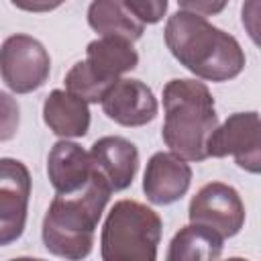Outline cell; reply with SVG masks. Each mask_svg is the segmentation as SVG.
Instances as JSON below:
<instances>
[{"label": "cell", "mask_w": 261, "mask_h": 261, "mask_svg": "<svg viewBox=\"0 0 261 261\" xmlns=\"http://www.w3.org/2000/svg\"><path fill=\"white\" fill-rule=\"evenodd\" d=\"M163 37L171 55L200 80L228 82L245 69V51L239 41L200 14L186 10L171 14Z\"/></svg>", "instance_id": "obj_1"}, {"label": "cell", "mask_w": 261, "mask_h": 261, "mask_svg": "<svg viewBox=\"0 0 261 261\" xmlns=\"http://www.w3.org/2000/svg\"><path fill=\"white\" fill-rule=\"evenodd\" d=\"M110 194L112 190L96 173L82 190L57 194L49 204L41 226L45 249L63 259L88 257Z\"/></svg>", "instance_id": "obj_2"}, {"label": "cell", "mask_w": 261, "mask_h": 261, "mask_svg": "<svg viewBox=\"0 0 261 261\" xmlns=\"http://www.w3.org/2000/svg\"><path fill=\"white\" fill-rule=\"evenodd\" d=\"M163 143L186 161L208 159V139L218 126L214 98L204 82L169 80L163 88Z\"/></svg>", "instance_id": "obj_3"}, {"label": "cell", "mask_w": 261, "mask_h": 261, "mask_svg": "<svg viewBox=\"0 0 261 261\" xmlns=\"http://www.w3.org/2000/svg\"><path fill=\"white\" fill-rule=\"evenodd\" d=\"M161 230L163 222L153 208L118 200L104 220L100 255L104 261H155Z\"/></svg>", "instance_id": "obj_4"}, {"label": "cell", "mask_w": 261, "mask_h": 261, "mask_svg": "<svg viewBox=\"0 0 261 261\" xmlns=\"http://www.w3.org/2000/svg\"><path fill=\"white\" fill-rule=\"evenodd\" d=\"M51 71V57L41 41L31 35L16 33L4 39L0 51L2 82L14 94L39 90Z\"/></svg>", "instance_id": "obj_5"}, {"label": "cell", "mask_w": 261, "mask_h": 261, "mask_svg": "<svg viewBox=\"0 0 261 261\" xmlns=\"http://www.w3.org/2000/svg\"><path fill=\"white\" fill-rule=\"evenodd\" d=\"M234 157V163L261 173V116L257 112H234L216 126L208 139V157Z\"/></svg>", "instance_id": "obj_6"}, {"label": "cell", "mask_w": 261, "mask_h": 261, "mask_svg": "<svg viewBox=\"0 0 261 261\" xmlns=\"http://www.w3.org/2000/svg\"><path fill=\"white\" fill-rule=\"evenodd\" d=\"M188 216L190 222L208 226L222 239H230L239 234L245 224V204L232 186L210 181L190 200Z\"/></svg>", "instance_id": "obj_7"}, {"label": "cell", "mask_w": 261, "mask_h": 261, "mask_svg": "<svg viewBox=\"0 0 261 261\" xmlns=\"http://www.w3.org/2000/svg\"><path fill=\"white\" fill-rule=\"evenodd\" d=\"M31 196V173L27 165L12 157L0 161V245L14 243L27 226Z\"/></svg>", "instance_id": "obj_8"}, {"label": "cell", "mask_w": 261, "mask_h": 261, "mask_svg": "<svg viewBox=\"0 0 261 261\" xmlns=\"http://www.w3.org/2000/svg\"><path fill=\"white\" fill-rule=\"evenodd\" d=\"M192 184V167L173 151L155 153L143 175V192L151 204L169 206L177 202Z\"/></svg>", "instance_id": "obj_9"}, {"label": "cell", "mask_w": 261, "mask_h": 261, "mask_svg": "<svg viewBox=\"0 0 261 261\" xmlns=\"http://www.w3.org/2000/svg\"><path fill=\"white\" fill-rule=\"evenodd\" d=\"M104 114L120 126H145L157 116V98L141 80L122 77L102 98Z\"/></svg>", "instance_id": "obj_10"}, {"label": "cell", "mask_w": 261, "mask_h": 261, "mask_svg": "<svg viewBox=\"0 0 261 261\" xmlns=\"http://www.w3.org/2000/svg\"><path fill=\"white\" fill-rule=\"evenodd\" d=\"M94 173L106 181L112 192L126 190L139 169V151L124 137H102L90 149Z\"/></svg>", "instance_id": "obj_11"}, {"label": "cell", "mask_w": 261, "mask_h": 261, "mask_svg": "<svg viewBox=\"0 0 261 261\" xmlns=\"http://www.w3.org/2000/svg\"><path fill=\"white\" fill-rule=\"evenodd\" d=\"M47 175L57 194L82 190L94 177L90 151L71 141H57L47 155Z\"/></svg>", "instance_id": "obj_12"}, {"label": "cell", "mask_w": 261, "mask_h": 261, "mask_svg": "<svg viewBox=\"0 0 261 261\" xmlns=\"http://www.w3.org/2000/svg\"><path fill=\"white\" fill-rule=\"evenodd\" d=\"M43 120L53 135L77 139L90 128V108L84 98L69 90H53L43 102Z\"/></svg>", "instance_id": "obj_13"}, {"label": "cell", "mask_w": 261, "mask_h": 261, "mask_svg": "<svg viewBox=\"0 0 261 261\" xmlns=\"http://www.w3.org/2000/svg\"><path fill=\"white\" fill-rule=\"evenodd\" d=\"M86 61L104 77L120 80L122 73L139 65V53L133 47V41L124 37H100L88 43Z\"/></svg>", "instance_id": "obj_14"}, {"label": "cell", "mask_w": 261, "mask_h": 261, "mask_svg": "<svg viewBox=\"0 0 261 261\" xmlns=\"http://www.w3.org/2000/svg\"><path fill=\"white\" fill-rule=\"evenodd\" d=\"M88 24L100 37H124L133 43L145 31V24L130 12L124 0H92L88 6Z\"/></svg>", "instance_id": "obj_15"}, {"label": "cell", "mask_w": 261, "mask_h": 261, "mask_svg": "<svg viewBox=\"0 0 261 261\" xmlns=\"http://www.w3.org/2000/svg\"><path fill=\"white\" fill-rule=\"evenodd\" d=\"M222 237L208 226L190 222L179 228L167 249V261H212L222 255Z\"/></svg>", "instance_id": "obj_16"}, {"label": "cell", "mask_w": 261, "mask_h": 261, "mask_svg": "<svg viewBox=\"0 0 261 261\" xmlns=\"http://www.w3.org/2000/svg\"><path fill=\"white\" fill-rule=\"evenodd\" d=\"M65 90H69L71 94L84 98L88 104H96L102 102V98L106 96V92L118 82V80H108L104 75H100L86 59L77 61L71 65V69L65 73Z\"/></svg>", "instance_id": "obj_17"}, {"label": "cell", "mask_w": 261, "mask_h": 261, "mask_svg": "<svg viewBox=\"0 0 261 261\" xmlns=\"http://www.w3.org/2000/svg\"><path fill=\"white\" fill-rule=\"evenodd\" d=\"M124 2L143 24H155L167 12V0H124Z\"/></svg>", "instance_id": "obj_18"}, {"label": "cell", "mask_w": 261, "mask_h": 261, "mask_svg": "<svg viewBox=\"0 0 261 261\" xmlns=\"http://www.w3.org/2000/svg\"><path fill=\"white\" fill-rule=\"evenodd\" d=\"M241 22L249 39L261 49V0H245L241 6Z\"/></svg>", "instance_id": "obj_19"}, {"label": "cell", "mask_w": 261, "mask_h": 261, "mask_svg": "<svg viewBox=\"0 0 261 261\" xmlns=\"http://www.w3.org/2000/svg\"><path fill=\"white\" fill-rule=\"evenodd\" d=\"M177 4L186 12H194L200 16H214L226 8L228 0H177Z\"/></svg>", "instance_id": "obj_20"}, {"label": "cell", "mask_w": 261, "mask_h": 261, "mask_svg": "<svg viewBox=\"0 0 261 261\" xmlns=\"http://www.w3.org/2000/svg\"><path fill=\"white\" fill-rule=\"evenodd\" d=\"M10 2L24 12H51L59 8L65 0H10Z\"/></svg>", "instance_id": "obj_21"}]
</instances>
